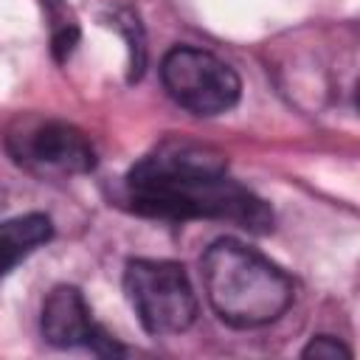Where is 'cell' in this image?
I'll use <instances>...</instances> for the list:
<instances>
[{"instance_id":"5b68a950","label":"cell","mask_w":360,"mask_h":360,"mask_svg":"<svg viewBox=\"0 0 360 360\" xmlns=\"http://www.w3.org/2000/svg\"><path fill=\"white\" fill-rule=\"evenodd\" d=\"M6 143L11 158L39 177H73L96 166V149L87 135L59 118H20Z\"/></svg>"},{"instance_id":"6da1fadb","label":"cell","mask_w":360,"mask_h":360,"mask_svg":"<svg viewBox=\"0 0 360 360\" xmlns=\"http://www.w3.org/2000/svg\"><path fill=\"white\" fill-rule=\"evenodd\" d=\"M138 214L160 219H222L253 233L273 228V214L250 188L228 177L225 158L202 143L163 141L127 177Z\"/></svg>"},{"instance_id":"ba28073f","label":"cell","mask_w":360,"mask_h":360,"mask_svg":"<svg viewBox=\"0 0 360 360\" xmlns=\"http://www.w3.org/2000/svg\"><path fill=\"white\" fill-rule=\"evenodd\" d=\"M304 357H326V360H335V357H349L352 352L338 340V338H332V335H318V338H312L307 346H304V352H301Z\"/></svg>"},{"instance_id":"7a4b0ae2","label":"cell","mask_w":360,"mask_h":360,"mask_svg":"<svg viewBox=\"0 0 360 360\" xmlns=\"http://www.w3.org/2000/svg\"><path fill=\"white\" fill-rule=\"evenodd\" d=\"M202 281L211 309L236 329L273 323L292 304L290 276L236 239H219L202 253Z\"/></svg>"},{"instance_id":"8992f818","label":"cell","mask_w":360,"mask_h":360,"mask_svg":"<svg viewBox=\"0 0 360 360\" xmlns=\"http://www.w3.org/2000/svg\"><path fill=\"white\" fill-rule=\"evenodd\" d=\"M39 326H42V338L59 349L87 346L101 354L118 352L115 340H110V335H104L101 326L93 323L90 307H87L84 295L79 292V287H73V284H59L48 292V298L42 304Z\"/></svg>"},{"instance_id":"277c9868","label":"cell","mask_w":360,"mask_h":360,"mask_svg":"<svg viewBox=\"0 0 360 360\" xmlns=\"http://www.w3.org/2000/svg\"><path fill=\"white\" fill-rule=\"evenodd\" d=\"M160 82L180 107L205 118L228 112L242 93V82L228 62L191 45H177L163 56Z\"/></svg>"},{"instance_id":"52a82bcc","label":"cell","mask_w":360,"mask_h":360,"mask_svg":"<svg viewBox=\"0 0 360 360\" xmlns=\"http://www.w3.org/2000/svg\"><path fill=\"white\" fill-rule=\"evenodd\" d=\"M53 228L45 214H25L0 222V276H6L20 259L34 253L51 239Z\"/></svg>"},{"instance_id":"3957f363","label":"cell","mask_w":360,"mask_h":360,"mask_svg":"<svg viewBox=\"0 0 360 360\" xmlns=\"http://www.w3.org/2000/svg\"><path fill=\"white\" fill-rule=\"evenodd\" d=\"M124 292L149 335H180L197 318V295L186 270L163 259H132Z\"/></svg>"}]
</instances>
